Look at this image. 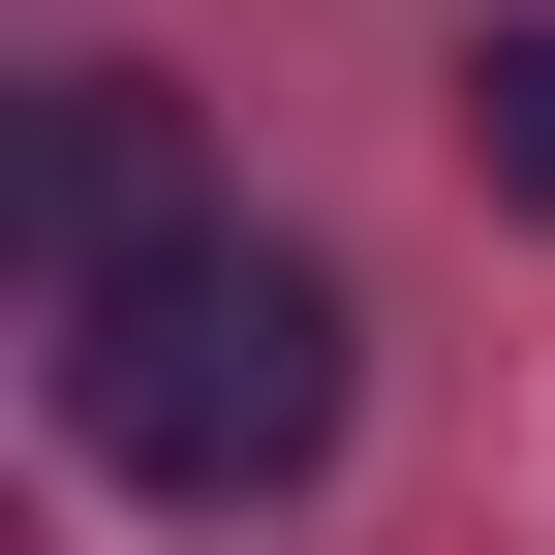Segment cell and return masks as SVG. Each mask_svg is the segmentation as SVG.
Instances as JSON below:
<instances>
[{
    "label": "cell",
    "instance_id": "cell-1",
    "mask_svg": "<svg viewBox=\"0 0 555 555\" xmlns=\"http://www.w3.org/2000/svg\"><path fill=\"white\" fill-rule=\"evenodd\" d=\"M62 433H93L124 494H185V525L309 494V463H339V278L247 247V217H185L155 278H93V309H62Z\"/></svg>",
    "mask_w": 555,
    "mask_h": 555
},
{
    "label": "cell",
    "instance_id": "cell-2",
    "mask_svg": "<svg viewBox=\"0 0 555 555\" xmlns=\"http://www.w3.org/2000/svg\"><path fill=\"white\" fill-rule=\"evenodd\" d=\"M155 247H185V155H155V93H124V62H93V93H31V278L93 309V278H155Z\"/></svg>",
    "mask_w": 555,
    "mask_h": 555
},
{
    "label": "cell",
    "instance_id": "cell-3",
    "mask_svg": "<svg viewBox=\"0 0 555 555\" xmlns=\"http://www.w3.org/2000/svg\"><path fill=\"white\" fill-rule=\"evenodd\" d=\"M463 155H494L525 217H555V0H525V31H463Z\"/></svg>",
    "mask_w": 555,
    "mask_h": 555
}]
</instances>
